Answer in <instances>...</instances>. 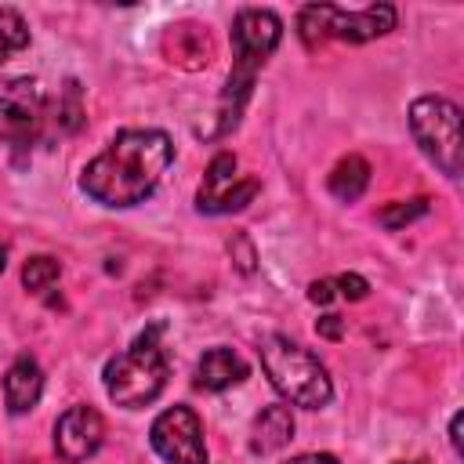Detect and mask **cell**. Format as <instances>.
I'll return each instance as SVG.
<instances>
[{
    "label": "cell",
    "mask_w": 464,
    "mask_h": 464,
    "mask_svg": "<svg viewBox=\"0 0 464 464\" xmlns=\"http://www.w3.org/2000/svg\"><path fill=\"white\" fill-rule=\"evenodd\" d=\"M174 160V145L163 130L130 127L120 130L80 174V188L102 207H138Z\"/></svg>",
    "instance_id": "obj_1"
},
{
    "label": "cell",
    "mask_w": 464,
    "mask_h": 464,
    "mask_svg": "<svg viewBox=\"0 0 464 464\" xmlns=\"http://www.w3.org/2000/svg\"><path fill=\"white\" fill-rule=\"evenodd\" d=\"M279 36H283V22L276 11L243 7L236 14V22H232V72H228L225 91L218 98V123H214L210 138H221V134L239 127V116L250 102L257 72L268 62V54L279 47Z\"/></svg>",
    "instance_id": "obj_2"
},
{
    "label": "cell",
    "mask_w": 464,
    "mask_h": 464,
    "mask_svg": "<svg viewBox=\"0 0 464 464\" xmlns=\"http://www.w3.org/2000/svg\"><path fill=\"white\" fill-rule=\"evenodd\" d=\"M163 334H167V326L163 323H152V326H145L130 341V348H123L120 355H112L105 362L102 381H105V395L116 406L141 410L152 399H160V392L167 388L170 352H167Z\"/></svg>",
    "instance_id": "obj_3"
},
{
    "label": "cell",
    "mask_w": 464,
    "mask_h": 464,
    "mask_svg": "<svg viewBox=\"0 0 464 464\" xmlns=\"http://www.w3.org/2000/svg\"><path fill=\"white\" fill-rule=\"evenodd\" d=\"M257 355H261V370L268 373L272 388H276L290 406L323 410V406L330 402L334 384H330L326 366H323L308 348H301L297 341H290V337H283V334H268V337H261Z\"/></svg>",
    "instance_id": "obj_4"
},
{
    "label": "cell",
    "mask_w": 464,
    "mask_h": 464,
    "mask_svg": "<svg viewBox=\"0 0 464 464\" xmlns=\"http://www.w3.org/2000/svg\"><path fill=\"white\" fill-rule=\"evenodd\" d=\"M395 29V7L392 4H373L362 11H341L334 4H308L297 14V33L308 51L323 47L326 40H348V44H366L373 36H384Z\"/></svg>",
    "instance_id": "obj_5"
},
{
    "label": "cell",
    "mask_w": 464,
    "mask_h": 464,
    "mask_svg": "<svg viewBox=\"0 0 464 464\" xmlns=\"http://www.w3.org/2000/svg\"><path fill=\"white\" fill-rule=\"evenodd\" d=\"M410 130L420 152L446 174L460 178V109L450 98L424 94L410 105Z\"/></svg>",
    "instance_id": "obj_6"
},
{
    "label": "cell",
    "mask_w": 464,
    "mask_h": 464,
    "mask_svg": "<svg viewBox=\"0 0 464 464\" xmlns=\"http://www.w3.org/2000/svg\"><path fill=\"white\" fill-rule=\"evenodd\" d=\"M47 123V105H44V91L36 80L22 76L11 80L0 91V141L11 145L14 152H29Z\"/></svg>",
    "instance_id": "obj_7"
},
{
    "label": "cell",
    "mask_w": 464,
    "mask_h": 464,
    "mask_svg": "<svg viewBox=\"0 0 464 464\" xmlns=\"http://www.w3.org/2000/svg\"><path fill=\"white\" fill-rule=\"evenodd\" d=\"M149 442L167 464H207L203 424L188 406L163 410L149 428Z\"/></svg>",
    "instance_id": "obj_8"
},
{
    "label": "cell",
    "mask_w": 464,
    "mask_h": 464,
    "mask_svg": "<svg viewBox=\"0 0 464 464\" xmlns=\"http://www.w3.org/2000/svg\"><path fill=\"white\" fill-rule=\"evenodd\" d=\"M257 181L254 178H236V156L232 152H218L203 174V185L196 192V207L203 214H232L243 210L254 196H257Z\"/></svg>",
    "instance_id": "obj_9"
},
{
    "label": "cell",
    "mask_w": 464,
    "mask_h": 464,
    "mask_svg": "<svg viewBox=\"0 0 464 464\" xmlns=\"http://www.w3.org/2000/svg\"><path fill=\"white\" fill-rule=\"evenodd\" d=\"M105 420L94 406H69L54 424V450L65 464H83L102 450Z\"/></svg>",
    "instance_id": "obj_10"
},
{
    "label": "cell",
    "mask_w": 464,
    "mask_h": 464,
    "mask_svg": "<svg viewBox=\"0 0 464 464\" xmlns=\"http://www.w3.org/2000/svg\"><path fill=\"white\" fill-rule=\"evenodd\" d=\"M44 395V370L33 355H18L7 373H4V402H7V413H25L40 402Z\"/></svg>",
    "instance_id": "obj_11"
},
{
    "label": "cell",
    "mask_w": 464,
    "mask_h": 464,
    "mask_svg": "<svg viewBox=\"0 0 464 464\" xmlns=\"http://www.w3.org/2000/svg\"><path fill=\"white\" fill-rule=\"evenodd\" d=\"M246 377V362L239 352L218 344V348H207L196 362V388L199 392H225L232 384H239Z\"/></svg>",
    "instance_id": "obj_12"
},
{
    "label": "cell",
    "mask_w": 464,
    "mask_h": 464,
    "mask_svg": "<svg viewBox=\"0 0 464 464\" xmlns=\"http://www.w3.org/2000/svg\"><path fill=\"white\" fill-rule=\"evenodd\" d=\"M290 439H294V413H290V406H279V402L265 406L254 417V424H250V453L268 457V453L283 450Z\"/></svg>",
    "instance_id": "obj_13"
},
{
    "label": "cell",
    "mask_w": 464,
    "mask_h": 464,
    "mask_svg": "<svg viewBox=\"0 0 464 464\" xmlns=\"http://www.w3.org/2000/svg\"><path fill=\"white\" fill-rule=\"evenodd\" d=\"M366 185H370V163H366L362 156H355V152L341 156V160L334 163L330 178H326V188H330L341 203L359 199V196L366 192Z\"/></svg>",
    "instance_id": "obj_14"
},
{
    "label": "cell",
    "mask_w": 464,
    "mask_h": 464,
    "mask_svg": "<svg viewBox=\"0 0 464 464\" xmlns=\"http://www.w3.org/2000/svg\"><path fill=\"white\" fill-rule=\"evenodd\" d=\"M29 47V25L14 7H0V62Z\"/></svg>",
    "instance_id": "obj_15"
},
{
    "label": "cell",
    "mask_w": 464,
    "mask_h": 464,
    "mask_svg": "<svg viewBox=\"0 0 464 464\" xmlns=\"http://www.w3.org/2000/svg\"><path fill=\"white\" fill-rule=\"evenodd\" d=\"M62 276V265L54 261V257H47V254H40V257H29L25 261V268H22V283L29 286V290H47L54 279Z\"/></svg>",
    "instance_id": "obj_16"
},
{
    "label": "cell",
    "mask_w": 464,
    "mask_h": 464,
    "mask_svg": "<svg viewBox=\"0 0 464 464\" xmlns=\"http://www.w3.org/2000/svg\"><path fill=\"white\" fill-rule=\"evenodd\" d=\"M424 214H428V199L424 196H413V199H402V203L384 207L377 218H381L384 228H402V225H410V221H417Z\"/></svg>",
    "instance_id": "obj_17"
},
{
    "label": "cell",
    "mask_w": 464,
    "mask_h": 464,
    "mask_svg": "<svg viewBox=\"0 0 464 464\" xmlns=\"http://www.w3.org/2000/svg\"><path fill=\"white\" fill-rule=\"evenodd\" d=\"M80 123H83V105H80V83L76 80H69L65 83V94L58 98V127L62 130H80Z\"/></svg>",
    "instance_id": "obj_18"
},
{
    "label": "cell",
    "mask_w": 464,
    "mask_h": 464,
    "mask_svg": "<svg viewBox=\"0 0 464 464\" xmlns=\"http://www.w3.org/2000/svg\"><path fill=\"white\" fill-rule=\"evenodd\" d=\"M330 283H334V294L344 297V301H362V297L370 294V283H366L362 276H355V272H341V276H334Z\"/></svg>",
    "instance_id": "obj_19"
},
{
    "label": "cell",
    "mask_w": 464,
    "mask_h": 464,
    "mask_svg": "<svg viewBox=\"0 0 464 464\" xmlns=\"http://www.w3.org/2000/svg\"><path fill=\"white\" fill-rule=\"evenodd\" d=\"M315 330H319L323 337H341V315H323V319L315 323Z\"/></svg>",
    "instance_id": "obj_20"
},
{
    "label": "cell",
    "mask_w": 464,
    "mask_h": 464,
    "mask_svg": "<svg viewBox=\"0 0 464 464\" xmlns=\"http://www.w3.org/2000/svg\"><path fill=\"white\" fill-rule=\"evenodd\" d=\"M286 464H337V457H330V453H297Z\"/></svg>",
    "instance_id": "obj_21"
},
{
    "label": "cell",
    "mask_w": 464,
    "mask_h": 464,
    "mask_svg": "<svg viewBox=\"0 0 464 464\" xmlns=\"http://www.w3.org/2000/svg\"><path fill=\"white\" fill-rule=\"evenodd\" d=\"M460 424H464V417L460 413H453V420H450V446H453V453L460 457Z\"/></svg>",
    "instance_id": "obj_22"
},
{
    "label": "cell",
    "mask_w": 464,
    "mask_h": 464,
    "mask_svg": "<svg viewBox=\"0 0 464 464\" xmlns=\"http://www.w3.org/2000/svg\"><path fill=\"white\" fill-rule=\"evenodd\" d=\"M4 265H7V250L0 246V272H4Z\"/></svg>",
    "instance_id": "obj_23"
},
{
    "label": "cell",
    "mask_w": 464,
    "mask_h": 464,
    "mask_svg": "<svg viewBox=\"0 0 464 464\" xmlns=\"http://www.w3.org/2000/svg\"><path fill=\"white\" fill-rule=\"evenodd\" d=\"M402 464H420V460H402Z\"/></svg>",
    "instance_id": "obj_24"
}]
</instances>
